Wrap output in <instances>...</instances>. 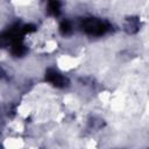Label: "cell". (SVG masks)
Segmentation results:
<instances>
[{
  "instance_id": "7a4b0ae2",
  "label": "cell",
  "mask_w": 149,
  "mask_h": 149,
  "mask_svg": "<svg viewBox=\"0 0 149 149\" xmlns=\"http://www.w3.org/2000/svg\"><path fill=\"white\" fill-rule=\"evenodd\" d=\"M45 79L56 87H65L68 85L66 77L56 71L55 69H48V71L45 72Z\"/></svg>"
},
{
  "instance_id": "277c9868",
  "label": "cell",
  "mask_w": 149,
  "mask_h": 149,
  "mask_svg": "<svg viewBox=\"0 0 149 149\" xmlns=\"http://www.w3.org/2000/svg\"><path fill=\"white\" fill-rule=\"evenodd\" d=\"M2 74H3V72H2V70H1V68H0V79H1V77H2Z\"/></svg>"
},
{
  "instance_id": "6da1fadb",
  "label": "cell",
  "mask_w": 149,
  "mask_h": 149,
  "mask_svg": "<svg viewBox=\"0 0 149 149\" xmlns=\"http://www.w3.org/2000/svg\"><path fill=\"white\" fill-rule=\"evenodd\" d=\"M81 28L83 30L88 34V35H93V36H100L102 34H105L107 31V24L95 17H87L81 23Z\"/></svg>"
},
{
  "instance_id": "3957f363",
  "label": "cell",
  "mask_w": 149,
  "mask_h": 149,
  "mask_svg": "<svg viewBox=\"0 0 149 149\" xmlns=\"http://www.w3.org/2000/svg\"><path fill=\"white\" fill-rule=\"evenodd\" d=\"M59 29H61L62 34L66 35V34H69V33L72 31V24H71L68 20H64V21H62V23H61V26H59Z\"/></svg>"
}]
</instances>
